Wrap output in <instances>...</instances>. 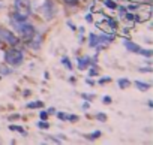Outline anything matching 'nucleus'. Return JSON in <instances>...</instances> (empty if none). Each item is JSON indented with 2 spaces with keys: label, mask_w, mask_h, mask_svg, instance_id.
I'll list each match as a JSON object with an SVG mask.
<instances>
[{
  "label": "nucleus",
  "mask_w": 153,
  "mask_h": 145,
  "mask_svg": "<svg viewBox=\"0 0 153 145\" xmlns=\"http://www.w3.org/2000/svg\"><path fill=\"white\" fill-rule=\"evenodd\" d=\"M15 20L18 23L27 21V18L32 14V8H30V0H15Z\"/></svg>",
  "instance_id": "nucleus-1"
},
{
  "label": "nucleus",
  "mask_w": 153,
  "mask_h": 145,
  "mask_svg": "<svg viewBox=\"0 0 153 145\" xmlns=\"http://www.w3.org/2000/svg\"><path fill=\"white\" fill-rule=\"evenodd\" d=\"M23 60H24V55L18 49H14L12 48V49H8L5 52V61L8 64H11V66H18V64L23 63Z\"/></svg>",
  "instance_id": "nucleus-2"
},
{
  "label": "nucleus",
  "mask_w": 153,
  "mask_h": 145,
  "mask_svg": "<svg viewBox=\"0 0 153 145\" xmlns=\"http://www.w3.org/2000/svg\"><path fill=\"white\" fill-rule=\"evenodd\" d=\"M17 30H18V33L21 35V38H24V39H32L33 36H35V27L33 26H30V24H27L26 21H23V23H18L17 24Z\"/></svg>",
  "instance_id": "nucleus-3"
},
{
  "label": "nucleus",
  "mask_w": 153,
  "mask_h": 145,
  "mask_svg": "<svg viewBox=\"0 0 153 145\" xmlns=\"http://www.w3.org/2000/svg\"><path fill=\"white\" fill-rule=\"evenodd\" d=\"M0 40L5 43H9V45H17L20 42V39L12 32H9L6 29H0Z\"/></svg>",
  "instance_id": "nucleus-4"
},
{
  "label": "nucleus",
  "mask_w": 153,
  "mask_h": 145,
  "mask_svg": "<svg viewBox=\"0 0 153 145\" xmlns=\"http://www.w3.org/2000/svg\"><path fill=\"white\" fill-rule=\"evenodd\" d=\"M42 12H44V15H45L47 20H51L54 17V3L51 2V0H47V2L44 3Z\"/></svg>",
  "instance_id": "nucleus-5"
},
{
  "label": "nucleus",
  "mask_w": 153,
  "mask_h": 145,
  "mask_svg": "<svg viewBox=\"0 0 153 145\" xmlns=\"http://www.w3.org/2000/svg\"><path fill=\"white\" fill-rule=\"evenodd\" d=\"M125 46H126V49H129L131 52H135V54H138L141 49L140 45H137L135 42H131V40H125Z\"/></svg>",
  "instance_id": "nucleus-6"
},
{
  "label": "nucleus",
  "mask_w": 153,
  "mask_h": 145,
  "mask_svg": "<svg viewBox=\"0 0 153 145\" xmlns=\"http://www.w3.org/2000/svg\"><path fill=\"white\" fill-rule=\"evenodd\" d=\"M87 66H90V58H89V57L78 58V69H80V70H84V69H87Z\"/></svg>",
  "instance_id": "nucleus-7"
},
{
  "label": "nucleus",
  "mask_w": 153,
  "mask_h": 145,
  "mask_svg": "<svg viewBox=\"0 0 153 145\" xmlns=\"http://www.w3.org/2000/svg\"><path fill=\"white\" fill-rule=\"evenodd\" d=\"M57 117L60 120H65V121H76V117L75 115H68L65 112H57Z\"/></svg>",
  "instance_id": "nucleus-8"
},
{
  "label": "nucleus",
  "mask_w": 153,
  "mask_h": 145,
  "mask_svg": "<svg viewBox=\"0 0 153 145\" xmlns=\"http://www.w3.org/2000/svg\"><path fill=\"white\" fill-rule=\"evenodd\" d=\"M135 85H137V88L141 90V91H147V90L150 88V84H147V82H141V81H135Z\"/></svg>",
  "instance_id": "nucleus-9"
},
{
  "label": "nucleus",
  "mask_w": 153,
  "mask_h": 145,
  "mask_svg": "<svg viewBox=\"0 0 153 145\" xmlns=\"http://www.w3.org/2000/svg\"><path fill=\"white\" fill-rule=\"evenodd\" d=\"M89 40H90V42H89V45H90L92 48H93V46H98V45H99L98 36H96V35H93V33H92V35H89Z\"/></svg>",
  "instance_id": "nucleus-10"
},
{
  "label": "nucleus",
  "mask_w": 153,
  "mask_h": 145,
  "mask_svg": "<svg viewBox=\"0 0 153 145\" xmlns=\"http://www.w3.org/2000/svg\"><path fill=\"white\" fill-rule=\"evenodd\" d=\"M117 84H119V87H120V88H122V90H123V88H126V87H129V85H131V82H129V79H126V78H120V79H119V82H117Z\"/></svg>",
  "instance_id": "nucleus-11"
},
{
  "label": "nucleus",
  "mask_w": 153,
  "mask_h": 145,
  "mask_svg": "<svg viewBox=\"0 0 153 145\" xmlns=\"http://www.w3.org/2000/svg\"><path fill=\"white\" fill-rule=\"evenodd\" d=\"M42 102L41 100H36V102H30V103H27V108L29 109H35V108H42Z\"/></svg>",
  "instance_id": "nucleus-12"
},
{
  "label": "nucleus",
  "mask_w": 153,
  "mask_h": 145,
  "mask_svg": "<svg viewBox=\"0 0 153 145\" xmlns=\"http://www.w3.org/2000/svg\"><path fill=\"white\" fill-rule=\"evenodd\" d=\"M104 5H107L110 9H116L117 8V5L113 2V0H104Z\"/></svg>",
  "instance_id": "nucleus-13"
},
{
  "label": "nucleus",
  "mask_w": 153,
  "mask_h": 145,
  "mask_svg": "<svg viewBox=\"0 0 153 145\" xmlns=\"http://www.w3.org/2000/svg\"><path fill=\"white\" fill-rule=\"evenodd\" d=\"M9 129H11V130H15V132L21 133V135H26V130H24L23 127H18V126H9Z\"/></svg>",
  "instance_id": "nucleus-14"
},
{
  "label": "nucleus",
  "mask_w": 153,
  "mask_h": 145,
  "mask_svg": "<svg viewBox=\"0 0 153 145\" xmlns=\"http://www.w3.org/2000/svg\"><path fill=\"white\" fill-rule=\"evenodd\" d=\"M63 2L66 5H69V6H76V5L80 3V0H63Z\"/></svg>",
  "instance_id": "nucleus-15"
},
{
  "label": "nucleus",
  "mask_w": 153,
  "mask_h": 145,
  "mask_svg": "<svg viewBox=\"0 0 153 145\" xmlns=\"http://www.w3.org/2000/svg\"><path fill=\"white\" fill-rule=\"evenodd\" d=\"M138 54H141V55H144V57H150V55H152V51H150V49H143V48H141Z\"/></svg>",
  "instance_id": "nucleus-16"
},
{
  "label": "nucleus",
  "mask_w": 153,
  "mask_h": 145,
  "mask_svg": "<svg viewBox=\"0 0 153 145\" xmlns=\"http://www.w3.org/2000/svg\"><path fill=\"white\" fill-rule=\"evenodd\" d=\"M99 136H101V132H95V133H92V135H87V139L93 141V139H96V138H99Z\"/></svg>",
  "instance_id": "nucleus-17"
},
{
  "label": "nucleus",
  "mask_w": 153,
  "mask_h": 145,
  "mask_svg": "<svg viewBox=\"0 0 153 145\" xmlns=\"http://www.w3.org/2000/svg\"><path fill=\"white\" fill-rule=\"evenodd\" d=\"M38 127H39V129H48L50 124H48L47 121H39V123H38Z\"/></svg>",
  "instance_id": "nucleus-18"
},
{
  "label": "nucleus",
  "mask_w": 153,
  "mask_h": 145,
  "mask_svg": "<svg viewBox=\"0 0 153 145\" xmlns=\"http://www.w3.org/2000/svg\"><path fill=\"white\" fill-rule=\"evenodd\" d=\"M96 117H98V120H99V121H105V120H107V115H104L102 112H99Z\"/></svg>",
  "instance_id": "nucleus-19"
},
{
  "label": "nucleus",
  "mask_w": 153,
  "mask_h": 145,
  "mask_svg": "<svg viewBox=\"0 0 153 145\" xmlns=\"http://www.w3.org/2000/svg\"><path fill=\"white\" fill-rule=\"evenodd\" d=\"M102 100H104V103H107V105H110V103H111V97H110V96H104V99H102Z\"/></svg>",
  "instance_id": "nucleus-20"
},
{
  "label": "nucleus",
  "mask_w": 153,
  "mask_h": 145,
  "mask_svg": "<svg viewBox=\"0 0 153 145\" xmlns=\"http://www.w3.org/2000/svg\"><path fill=\"white\" fill-rule=\"evenodd\" d=\"M41 118H42V120H47V118H48V112H47V111H42V112H41Z\"/></svg>",
  "instance_id": "nucleus-21"
},
{
  "label": "nucleus",
  "mask_w": 153,
  "mask_h": 145,
  "mask_svg": "<svg viewBox=\"0 0 153 145\" xmlns=\"http://www.w3.org/2000/svg\"><path fill=\"white\" fill-rule=\"evenodd\" d=\"M62 61L66 64V67H68V69H71V67H72V66H71V61H68V58H63Z\"/></svg>",
  "instance_id": "nucleus-22"
},
{
  "label": "nucleus",
  "mask_w": 153,
  "mask_h": 145,
  "mask_svg": "<svg viewBox=\"0 0 153 145\" xmlns=\"http://www.w3.org/2000/svg\"><path fill=\"white\" fill-rule=\"evenodd\" d=\"M96 74H98V70H96V69H90V72H89V75H90V77H93V75H96Z\"/></svg>",
  "instance_id": "nucleus-23"
},
{
  "label": "nucleus",
  "mask_w": 153,
  "mask_h": 145,
  "mask_svg": "<svg viewBox=\"0 0 153 145\" xmlns=\"http://www.w3.org/2000/svg\"><path fill=\"white\" fill-rule=\"evenodd\" d=\"M110 81H111V79H110L108 77H105L104 79H101V84H104V82H110Z\"/></svg>",
  "instance_id": "nucleus-24"
},
{
  "label": "nucleus",
  "mask_w": 153,
  "mask_h": 145,
  "mask_svg": "<svg viewBox=\"0 0 153 145\" xmlns=\"http://www.w3.org/2000/svg\"><path fill=\"white\" fill-rule=\"evenodd\" d=\"M152 69L150 67H147V69H140V72H150Z\"/></svg>",
  "instance_id": "nucleus-25"
}]
</instances>
